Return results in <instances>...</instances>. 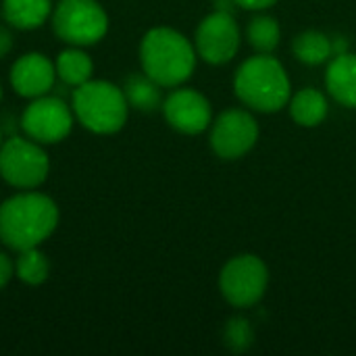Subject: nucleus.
Returning a JSON list of instances; mask_svg holds the SVG:
<instances>
[{"label":"nucleus","instance_id":"obj_19","mask_svg":"<svg viewBox=\"0 0 356 356\" xmlns=\"http://www.w3.org/2000/svg\"><path fill=\"white\" fill-rule=\"evenodd\" d=\"M246 35H248L250 46H252L257 52L269 54V52H273V50L280 46L282 29H280V23H277L273 17L261 15V17H254V19L248 23Z\"/></svg>","mask_w":356,"mask_h":356},{"label":"nucleus","instance_id":"obj_5","mask_svg":"<svg viewBox=\"0 0 356 356\" xmlns=\"http://www.w3.org/2000/svg\"><path fill=\"white\" fill-rule=\"evenodd\" d=\"M54 33L71 46H90L104 38L108 17L96 0H60L52 15Z\"/></svg>","mask_w":356,"mask_h":356},{"label":"nucleus","instance_id":"obj_12","mask_svg":"<svg viewBox=\"0 0 356 356\" xmlns=\"http://www.w3.org/2000/svg\"><path fill=\"white\" fill-rule=\"evenodd\" d=\"M56 69L54 65L40 52L23 54L10 67V83L17 94L25 98L46 96L54 88Z\"/></svg>","mask_w":356,"mask_h":356},{"label":"nucleus","instance_id":"obj_11","mask_svg":"<svg viewBox=\"0 0 356 356\" xmlns=\"http://www.w3.org/2000/svg\"><path fill=\"white\" fill-rule=\"evenodd\" d=\"M167 123L188 136L202 134L211 125V102L192 88L173 90L163 102Z\"/></svg>","mask_w":356,"mask_h":356},{"label":"nucleus","instance_id":"obj_25","mask_svg":"<svg viewBox=\"0 0 356 356\" xmlns=\"http://www.w3.org/2000/svg\"><path fill=\"white\" fill-rule=\"evenodd\" d=\"M344 52H350V50H348V40H346L344 35L332 38V54L338 56V54H344Z\"/></svg>","mask_w":356,"mask_h":356},{"label":"nucleus","instance_id":"obj_1","mask_svg":"<svg viewBox=\"0 0 356 356\" xmlns=\"http://www.w3.org/2000/svg\"><path fill=\"white\" fill-rule=\"evenodd\" d=\"M56 223L58 209L46 194L25 192L0 204V240L17 252L40 246Z\"/></svg>","mask_w":356,"mask_h":356},{"label":"nucleus","instance_id":"obj_18","mask_svg":"<svg viewBox=\"0 0 356 356\" xmlns=\"http://www.w3.org/2000/svg\"><path fill=\"white\" fill-rule=\"evenodd\" d=\"M292 50H294V56L302 65H311V67L323 65L334 56L332 54V38L321 31H315V29L298 33L292 42Z\"/></svg>","mask_w":356,"mask_h":356},{"label":"nucleus","instance_id":"obj_23","mask_svg":"<svg viewBox=\"0 0 356 356\" xmlns=\"http://www.w3.org/2000/svg\"><path fill=\"white\" fill-rule=\"evenodd\" d=\"M275 2L277 0H236V4L246 10H265V8L273 6Z\"/></svg>","mask_w":356,"mask_h":356},{"label":"nucleus","instance_id":"obj_13","mask_svg":"<svg viewBox=\"0 0 356 356\" xmlns=\"http://www.w3.org/2000/svg\"><path fill=\"white\" fill-rule=\"evenodd\" d=\"M325 86L334 100L348 108H356V54L344 52L330 58Z\"/></svg>","mask_w":356,"mask_h":356},{"label":"nucleus","instance_id":"obj_20","mask_svg":"<svg viewBox=\"0 0 356 356\" xmlns=\"http://www.w3.org/2000/svg\"><path fill=\"white\" fill-rule=\"evenodd\" d=\"M50 263L42 250L35 248H25L19 252V259L15 263V273L21 282L29 286H40L48 280Z\"/></svg>","mask_w":356,"mask_h":356},{"label":"nucleus","instance_id":"obj_27","mask_svg":"<svg viewBox=\"0 0 356 356\" xmlns=\"http://www.w3.org/2000/svg\"><path fill=\"white\" fill-rule=\"evenodd\" d=\"M4 144V131H2V127H0V146Z\"/></svg>","mask_w":356,"mask_h":356},{"label":"nucleus","instance_id":"obj_6","mask_svg":"<svg viewBox=\"0 0 356 356\" xmlns=\"http://www.w3.org/2000/svg\"><path fill=\"white\" fill-rule=\"evenodd\" d=\"M269 271L267 265L254 254L234 257L219 275V290L223 298L236 309L254 307L267 290Z\"/></svg>","mask_w":356,"mask_h":356},{"label":"nucleus","instance_id":"obj_2","mask_svg":"<svg viewBox=\"0 0 356 356\" xmlns=\"http://www.w3.org/2000/svg\"><path fill=\"white\" fill-rule=\"evenodd\" d=\"M196 48L171 27L150 29L140 44V60L146 75L163 88L181 86L196 67Z\"/></svg>","mask_w":356,"mask_h":356},{"label":"nucleus","instance_id":"obj_4","mask_svg":"<svg viewBox=\"0 0 356 356\" xmlns=\"http://www.w3.org/2000/svg\"><path fill=\"white\" fill-rule=\"evenodd\" d=\"M73 113L94 134L119 131L129 113L123 88L108 81H86L73 92Z\"/></svg>","mask_w":356,"mask_h":356},{"label":"nucleus","instance_id":"obj_28","mask_svg":"<svg viewBox=\"0 0 356 356\" xmlns=\"http://www.w3.org/2000/svg\"><path fill=\"white\" fill-rule=\"evenodd\" d=\"M0 98H2V86H0Z\"/></svg>","mask_w":356,"mask_h":356},{"label":"nucleus","instance_id":"obj_26","mask_svg":"<svg viewBox=\"0 0 356 356\" xmlns=\"http://www.w3.org/2000/svg\"><path fill=\"white\" fill-rule=\"evenodd\" d=\"M234 6H238L236 0H215V10H223V13L234 15Z\"/></svg>","mask_w":356,"mask_h":356},{"label":"nucleus","instance_id":"obj_14","mask_svg":"<svg viewBox=\"0 0 356 356\" xmlns=\"http://www.w3.org/2000/svg\"><path fill=\"white\" fill-rule=\"evenodd\" d=\"M330 113L327 98L315 88H305L290 98V115L302 127H317Z\"/></svg>","mask_w":356,"mask_h":356},{"label":"nucleus","instance_id":"obj_10","mask_svg":"<svg viewBox=\"0 0 356 356\" xmlns=\"http://www.w3.org/2000/svg\"><path fill=\"white\" fill-rule=\"evenodd\" d=\"M259 140L257 119L242 108L225 111L217 117L211 129V146L217 156L236 161L248 154Z\"/></svg>","mask_w":356,"mask_h":356},{"label":"nucleus","instance_id":"obj_16","mask_svg":"<svg viewBox=\"0 0 356 356\" xmlns=\"http://www.w3.org/2000/svg\"><path fill=\"white\" fill-rule=\"evenodd\" d=\"M161 83H156L146 73H134L125 79L123 94L127 98V104L142 113H152L159 106H163V92Z\"/></svg>","mask_w":356,"mask_h":356},{"label":"nucleus","instance_id":"obj_9","mask_svg":"<svg viewBox=\"0 0 356 356\" xmlns=\"http://www.w3.org/2000/svg\"><path fill=\"white\" fill-rule=\"evenodd\" d=\"M196 54L211 65L229 63L240 50V29L232 13L215 10L196 29Z\"/></svg>","mask_w":356,"mask_h":356},{"label":"nucleus","instance_id":"obj_3","mask_svg":"<svg viewBox=\"0 0 356 356\" xmlns=\"http://www.w3.org/2000/svg\"><path fill=\"white\" fill-rule=\"evenodd\" d=\"M236 96L257 113H277L290 102V77L284 65L269 56L257 54L240 65L234 77Z\"/></svg>","mask_w":356,"mask_h":356},{"label":"nucleus","instance_id":"obj_7","mask_svg":"<svg viewBox=\"0 0 356 356\" xmlns=\"http://www.w3.org/2000/svg\"><path fill=\"white\" fill-rule=\"evenodd\" d=\"M50 169L46 152L33 140L10 136L0 146V175L15 188H38Z\"/></svg>","mask_w":356,"mask_h":356},{"label":"nucleus","instance_id":"obj_22","mask_svg":"<svg viewBox=\"0 0 356 356\" xmlns=\"http://www.w3.org/2000/svg\"><path fill=\"white\" fill-rule=\"evenodd\" d=\"M13 273H15V263L10 261L8 254L0 252V290L10 282Z\"/></svg>","mask_w":356,"mask_h":356},{"label":"nucleus","instance_id":"obj_15","mask_svg":"<svg viewBox=\"0 0 356 356\" xmlns=\"http://www.w3.org/2000/svg\"><path fill=\"white\" fill-rule=\"evenodd\" d=\"M50 10V0H2L4 19L17 29L40 27L48 19Z\"/></svg>","mask_w":356,"mask_h":356},{"label":"nucleus","instance_id":"obj_8","mask_svg":"<svg viewBox=\"0 0 356 356\" xmlns=\"http://www.w3.org/2000/svg\"><path fill=\"white\" fill-rule=\"evenodd\" d=\"M21 127L38 144H56L73 127V115L60 96H40L23 111Z\"/></svg>","mask_w":356,"mask_h":356},{"label":"nucleus","instance_id":"obj_24","mask_svg":"<svg viewBox=\"0 0 356 356\" xmlns=\"http://www.w3.org/2000/svg\"><path fill=\"white\" fill-rule=\"evenodd\" d=\"M13 50V33L0 25V58H4Z\"/></svg>","mask_w":356,"mask_h":356},{"label":"nucleus","instance_id":"obj_21","mask_svg":"<svg viewBox=\"0 0 356 356\" xmlns=\"http://www.w3.org/2000/svg\"><path fill=\"white\" fill-rule=\"evenodd\" d=\"M223 342L232 353H238V355L250 350V346L254 344V330H252L250 321L244 317L229 319L223 330Z\"/></svg>","mask_w":356,"mask_h":356},{"label":"nucleus","instance_id":"obj_17","mask_svg":"<svg viewBox=\"0 0 356 356\" xmlns=\"http://www.w3.org/2000/svg\"><path fill=\"white\" fill-rule=\"evenodd\" d=\"M54 69H56V75L60 77V81L65 86L77 88V86L90 81L92 71H94V63L79 46H73V48L63 50L58 54Z\"/></svg>","mask_w":356,"mask_h":356}]
</instances>
